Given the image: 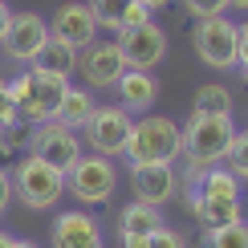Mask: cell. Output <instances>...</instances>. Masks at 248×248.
<instances>
[{"label": "cell", "instance_id": "cell-1", "mask_svg": "<svg viewBox=\"0 0 248 248\" xmlns=\"http://www.w3.org/2000/svg\"><path fill=\"white\" fill-rule=\"evenodd\" d=\"M236 139L232 118H216V114H191L183 126V183L195 187L212 167H220L228 159V147Z\"/></svg>", "mask_w": 248, "mask_h": 248}, {"label": "cell", "instance_id": "cell-2", "mask_svg": "<svg viewBox=\"0 0 248 248\" xmlns=\"http://www.w3.org/2000/svg\"><path fill=\"white\" fill-rule=\"evenodd\" d=\"M69 81L57 78V74H45V69L29 65L25 74H16L8 81V94L16 102V118L25 126H41V122H53L57 106H61V94H65Z\"/></svg>", "mask_w": 248, "mask_h": 248}, {"label": "cell", "instance_id": "cell-3", "mask_svg": "<svg viewBox=\"0 0 248 248\" xmlns=\"http://www.w3.org/2000/svg\"><path fill=\"white\" fill-rule=\"evenodd\" d=\"M126 163L147 167V163H175L183 155V126L163 114H142L126 139Z\"/></svg>", "mask_w": 248, "mask_h": 248}, {"label": "cell", "instance_id": "cell-4", "mask_svg": "<svg viewBox=\"0 0 248 248\" xmlns=\"http://www.w3.org/2000/svg\"><path fill=\"white\" fill-rule=\"evenodd\" d=\"M13 191H16V200L25 203V208L49 212L61 195H65V175H61L57 167H49L45 159H37V155H25V159L16 163Z\"/></svg>", "mask_w": 248, "mask_h": 248}, {"label": "cell", "instance_id": "cell-5", "mask_svg": "<svg viewBox=\"0 0 248 248\" xmlns=\"http://www.w3.org/2000/svg\"><path fill=\"white\" fill-rule=\"evenodd\" d=\"M118 187V171L110 159H102V155H81L74 163V171L65 175V191L74 195L78 203H86V208H98V203H106L110 195Z\"/></svg>", "mask_w": 248, "mask_h": 248}, {"label": "cell", "instance_id": "cell-6", "mask_svg": "<svg viewBox=\"0 0 248 248\" xmlns=\"http://www.w3.org/2000/svg\"><path fill=\"white\" fill-rule=\"evenodd\" d=\"M86 142L90 151L102 155V159H118L126 151V139L134 130V118L126 114L122 106H94V114L86 118Z\"/></svg>", "mask_w": 248, "mask_h": 248}, {"label": "cell", "instance_id": "cell-7", "mask_svg": "<svg viewBox=\"0 0 248 248\" xmlns=\"http://www.w3.org/2000/svg\"><path fill=\"white\" fill-rule=\"evenodd\" d=\"M195 57L212 69H232L236 65V25L228 16H203L191 29Z\"/></svg>", "mask_w": 248, "mask_h": 248}, {"label": "cell", "instance_id": "cell-8", "mask_svg": "<svg viewBox=\"0 0 248 248\" xmlns=\"http://www.w3.org/2000/svg\"><path fill=\"white\" fill-rule=\"evenodd\" d=\"M29 155H37L49 167H57L61 175H69L74 163L81 159V142H78V134L69 126H61V122H41V126L29 130Z\"/></svg>", "mask_w": 248, "mask_h": 248}, {"label": "cell", "instance_id": "cell-9", "mask_svg": "<svg viewBox=\"0 0 248 248\" xmlns=\"http://www.w3.org/2000/svg\"><path fill=\"white\" fill-rule=\"evenodd\" d=\"M114 41L122 49L126 69H155L167 57V33H163L155 20H147V25H139V29H122Z\"/></svg>", "mask_w": 248, "mask_h": 248}, {"label": "cell", "instance_id": "cell-10", "mask_svg": "<svg viewBox=\"0 0 248 248\" xmlns=\"http://www.w3.org/2000/svg\"><path fill=\"white\" fill-rule=\"evenodd\" d=\"M78 69H81V78H86V86H94V90L118 86V78L126 74V61H122L118 41H94L90 49H81Z\"/></svg>", "mask_w": 248, "mask_h": 248}, {"label": "cell", "instance_id": "cell-11", "mask_svg": "<svg viewBox=\"0 0 248 248\" xmlns=\"http://www.w3.org/2000/svg\"><path fill=\"white\" fill-rule=\"evenodd\" d=\"M45 41H49V25H45V16H37V13H16L13 20H8V33H4V53L13 57V61H33L41 57V49H45Z\"/></svg>", "mask_w": 248, "mask_h": 248}, {"label": "cell", "instance_id": "cell-12", "mask_svg": "<svg viewBox=\"0 0 248 248\" xmlns=\"http://www.w3.org/2000/svg\"><path fill=\"white\" fill-rule=\"evenodd\" d=\"M98 29L102 25H98V16L90 13V4H61L57 13H53V20H49V37L74 45L78 53L98 41Z\"/></svg>", "mask_w": 248, "mask_h": 248}, {"label": "cell", "instance_id": "cell-13", "mask_svg": "<svg viewBox=\"0 0 248 248\" xmlns=\"http://www.w3.org/2000/svg\"><path fill=\"white\" fill-rule=\"evenodd\" d=\"M53 248H106V240H102V228H98V220L90 212H61L57 220H53Z\"/></svg>", "mask_w": 248, "mask_h": 248}, {"label": "cell", "instance_id": "cell-14", "mask_svg": "<svg viewBox=\"0 0 248 248\" xmlns=\"http://www.w3.org/2000/svg\"><path fill=\"white\" fill-rule=\"evenodd\" d=\"M134 179V200L151 203V208H163L175 191H179V179H175L171 163H147V167H130Z\"/></svg>", "mask_w": 248, "mask_h": 248}, {"label": "cell", "instance_id": "cell-15", "mask_svg": "<svg viewBox=\"0 0 248 248\" xmlns=\"http://www.w3.org/2000/svg\"><path fill=\"white\" fill-rule=\"evenodd\" d=\"M114 90H118V106L126 114H147L151 102L159 98V81L151 78V69H126Z\"/></svg>", "mask_w": 248, "mask_h": 248}, {"label": "cell", "instance_id": "cell-16", "mask_svg": "<svg viewBox=\"0 0 248 248\" xmlns=\"http://www.w3.org/2000/svg\"><path fill=\"white\" fill-rule=\"evenodd\" d=\"M187 208H191L195 220H200L203 232L228 228V224L244 220V216H240V200H212V195H200V191H191V187H187Z\"/></svg>", "mask_w": 248, "mask_h": 248}, {"label": "cell", "instance_id": "cell-17", "mask_svg": "<svg viewBox=\"0 0 248 248\" xmlns=\"http://www.w3.org/2000/svg\"><path fill=\"white\" fill-rule=\"evenodd\" d=\"M78 49L74 45H65V41H57V37H49L45 41V49H41V57L33 61L37 69H45V74H57V78H74V69H78Z\"/></svg>", "mask_w": 248, "mask_h": 248}, {"label": "cell", "instance_id": "cell-18", "mask_svg": "<svg viewBox=\"0 0 248 248\" xmlns=\"http://www.w3.org/2000/svg\"><path fill=\"white\" fill-rule=\"evenodd\" d=\"M94 114V94L90 90H81V86H65V94H61V106H57V114L53 122H61V126H86V118Z\"/></svg>", "mask_w": 248, "mask_h": 248}, {"label": "cell", "instance_id": "cell-19", "mask_svg": "<svg viewBox=\"0 0 248 248\" xmlns=\"http://www.w3.org/2000/svg\"><path fill=\"white\" fill-rule=\"evenodd\" d=\"M163 212L159 208H151V203H139L134 200L130 208H122V216H118V232L122 236H151L155 228H163Z\"/></svg>", "mask_w": 248, "mask_h": 248}, {"label": "cell", "instance_id": "cell-20", "mask_svg": "<svg viewBox=\"0 0 248 248\" xmlns=\"http://www.w3.org/2000/svg\"><path fill=\"white\" fill-rule=\"evenodd\" d=\"M191 191L200 195H212V200H240V179L228 171V167H212L208 175H203L200 183H195Z\"/></svg>", "mask_w": 248, "mask_h": 248}, {"label": "cell", "instance_id": "cell-21", "mask_svg": "<svg viewBox=\"0 0 248 248\" xmlns=\"http://www.w3.org/2000/svg\"><path fill=\"white\" fill-rule=\"evenodd\" d=\"M134 4H139V0H90V13L98 16L102 29H114V33H122Z\"/></svg>", "mask_w": 248, "mask_h": 248}, {"label": "cell", "instance_id": "cell-22", "mask_svg": "<svg viewBox=\"0 0 248 248\" xmlns=\"http://www.w3.org/2000/svg\"><path fill=\"white\" fill-rule=\"evenodd\" d=\"M191 114L232 118V94L224 86H200V90H195V110H191Z\"/></svg>", "mask_w": 248, "mask_h": 248}, {"label": "cell", "instance_id": "cell-23", "mask_svg": "<svg viewBox=\"0 0 248 248\" xmlns=\"http://www.w3.org/2000/svg\"><path fill=\"white\" fill-rule=\"evenodd\" d=\"M203 248H248V224L236 220V224H228V228L203 232Z\"/></svg>", "mask_w": 248, "mask_h": 248}, {"label": "cell", "instance_id": "cell-24", "mask_svg": "<svg viewBox=\"0 0 248 248\" xmlns=\"http://www.w3.org/2000/svg\"><path fill=\"white\" fill-rule=\"evenodd\" d=\"M228 171L236 179H248V130H236V139L228 147Z\"/></svg>", "mask_w": 248, "mask_h": 248}, {"label": "cell", "instance_id": "cell-25", "mask_svg": "<svg viewBox=\"0 0 248 248\" xmlns=\"http://www.w3.org/2000/svg\"><path fill=\"white\" fill-rule=\"evenodd\" d=\"M183 8H187L191 16H224L232 8V0H183Z\"/></svg>", "mask_w": 248, "mask_h": 248}, {"label": "cell", "instance_id": "cell-26", "mask_svg": "<svg viewBox=\"0 0 248 248\" xmlns=\"http://www.w3.org/2000/svg\"><path fill=\"white\" fill-rule=\"evenodd\" d=\"M16 102H13V94H8V81H0V134H8L16 126Z\"/></svg>", "mask_w": 248, "mask_h": 248}, {"label": "cell", "instance_id": "cell-27", "mask_svg": "<svg viewBox=\"0 0 248 248\" xmlns=\"http://www.w3.org/2000/svg\"><path fill=\"white\" fill-rule=\"evenodd\" d=\"M147 248H187V240H183L175 228H167V224H163V228H155V232L147 236Z\"/></svg>", "mask_w": 248, "mask_h": 248}, {"label": "cell", "instance_id": "cell-28", "mask_svg": "<svg viewBox=\"0 0 248 248\" xmlns=\"http://www.w3.org/2000/svg\"><path fill=\"white\" fill-rule=\"evenodd\" d=\"M236 65H240V74H248V20L236 25Z\"/></svg>", "mask_w": 248, "mask_h": 248}, {"label": "cell", "instance_id": "cell-29", "mask_svg": "<svg viewBox=\"0 0 248 248\" xmlns=\"http://www.w3.org/2000/svg\"><path fill=\"white\" fill-rule=\"evenodd\" d=\"M8 203H13V175L0 167V212H4Z\"/></svg>", "mask_w": 248, "mask_h": 248}, {"label": "cell", "instance_id": "cell-30", "mask_svg": "<svg viewBox=\"0 0 248 248\" xmlns=\"http://www.w3.org/2000/svg\"><path fill=\"white\" fill-rule=\"evenodd\" d=\"M8 20H13V13H8V4L0 0V41H4V33H8Z\"/></svg>", "mask_w": 248, "mask_h": 248}, {"label": "cell", "instance_id": "cell-31", "mask_svg": "<svg viewBox=\"0 0 248 248\" xmlns=\"http://www.w3.org/2000/svg\"><path fill=\"white\" fill-rule=\"evenodd\" d=\"M0 159H13V142L8 139H0Z\"/></svg>", "mask_w": 248, "mask_h": 248}, {"label": "cell", "instance_id": "cell-32", "mask_svg": "<svg viewBox=\"0 0 248 248\" xmlns=\"http://www.w3.org/2000/svg\"><path fill=\"white\" fill-rule=\"evenodd\" d=\"M142 4H147V8H151V13H159V8H167V4H171V0H142Z\"/></svg>", "mask_w": 248, "mask_h": 248}, {"label": "cell", "instance_id": "cell-33", "mask_svg": "<svg viewBox=\"0 0 248 248\" xmlns=\"http://www.w3.org/2000/svg\"><path fill=\"white\" fill-rule=\"evenodd\" d=\"M13 248H41V244H33V240H13Z\"/></svg>", "mask_w": 248, "mask_h": 248}, {"label": "cell", "instance_id": "cell-34", "mask_svg": "<svg viewBox=\"0 0 248 248\" xmlns=\"http://www.w3.org/2000/svg\"><path fill=\"white\" fill-rule=\"evenodd\" d=\"M0 248H13V236H4V232H0Z\"/></svg>", "mask_w": 248, "mask_h": 248}, {"label": "cell", "instance_id": "cell-35", "mask_svg": "<svg viewBox=\"0 0 248 248\" xmlns=\"http://www.w3.org/2000/svg\"><path fill=\"white\" fill-rule=\"evenodd\" d=\"M232 8H240V13H244V8H248V0H232Z\"/></svg>", "mask_w": 248, "mask_h": 248}]
</instances>
